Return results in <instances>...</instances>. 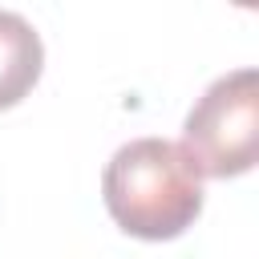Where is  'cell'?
Here are the masks:
<instances>
[{"label": "cell", "mask_w": 259, "mask_h": 259, "mask_svg": "<svg viewBox=\"0 0 259 259\" xmlns=\"http://www.w3.org/2000/svg\"><path fill=\"white\" fill-rule=\"evenodd\" d=\"M101 198L125 235L162 243L178 239L202 214V178L178 142L134 138L109 158Z\"/></svg>", "instance_id": "cell-1"}, {"label": "cell", "mask_w": 259, "mask_h": 259, "mask_svg": "<svg viewBox=\"0 0 259 259\" xmlns=\"http://www.w3.org/2000/svg\"><path fill=\"white\" fill-rule=\"evenodd\" d=\"M45 69L40 32L20 16L0 8V109H12L32 93Z\"/></svg>", "instance_id": "cell-3"}, {"label": "cell", "mask_w": 259, "mask_h": 259, "mask_svg": "<svg viewBox=\"0 0 259 259\" xmlns=\"http://www.w3.org/2000/svg\"><path fill=\"white\" fill-rule=\"evenodd\" d=\"M182 154L198 178H239L259 154V73L235 69L219 77L186 113Z\"/></svg>", "instance_id": "cell-2"}]
</instances>
